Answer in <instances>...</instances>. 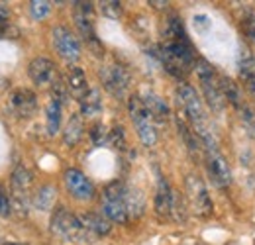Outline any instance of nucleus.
Wrapping results in <instances>:
<instances>
[{"label":"nucleus","instance_id":"obj_1","mask_svg":"<svg viewBox=\"0 0 255 245\" xmlns=\"http://www.w3.org/2000/svg\"><path fill=\"white\" fill-rule=\"evenodd\" d=\"M177 100L179 104L183 106L185 114H187V120L191 122L192 131L196 133V137L200 139V143L204 145V149H212V147H218L216 145V139H214V133L210 129V123L208 118L204 114V106H202V100L198 98V92L192 89L189 83H179L177 85Z\"/></svg>","mask_w":255,"mask_h":245},{"label":"nucleus","instance_id":"obj_2","mask_svg":"<svg viewBox=\"0 0 255 245\" xmlns=\"http://www.w3.org/2000/svg\"><path fill=\"white\" fill-rule=\"evenodd\" d=\"M159 59L165 71L177 79H183L196 63L191 41H165L159 47Z\"/></svg>","mask_w":255,"mask_h":245},{"label":"nucleus","instance_id":"obj_3","mask_svg":"<svg viewBox=\"0 0 255 245\" xmlns=\"http://www.w3.org/2000/svg\"><path fill=\"white\" fill-rule=\"evenodd\" d=\"M194 71L198 75V83H200V89L204 94V100L208 104V108L216 114H220L226 106V98L220 89V83H218V77H216V71L206 59H196L194 63Z\"/></svg>","mask_w":255,"mask_h":245},{"label":"nucleus","instance_id":"obj_4","mask_svg":"<svg viewBox=\"0 0 255 245\" xmlns=\"http://www.w3.org/2000/svg\"><path fill=\"white\" fill-rule=\"evenodd\" d=\"M128 110H129L131 122L135 125V131H137V135H139V141H141L145 147L155 145V141H157L155 122H153L149 110L145 108L143 100L139 98V94H131V96H129V100H128Z\"/></svg>","mask_w":255,"mask_h":245},{"label":"nucleus","instance_id":"obj_5","mask_svg":"<svg viewBox=\"0 0 255 245\" xmlns=\"http://www.w3.org/2000/svg\"><path fill=\"white\" fill-rule=\"evenodd\" d=\"M126 188L128 184L114 181L110 183L102 192V212L106 220L116 222V224H128L129 212L126 206Z\"/></svg>","mask_w":255,"mask_h":245},{"label":"nucleus","instance_id":"obj_6","mask_svg":"<svg viewBox=\"0 0 255 245\" xmlns=\"http://www.w3.org/2000/svg\"><path fill=\"white\" fill-rule=\"evenodd\" d=\"M51 232L61 236L63 240H69V242H85V240H89V232L81 224L79 216L71 214L63 206H57L53 216H51Z\"/></svg>","mask_w":255,"mask_h":245},{"label":"nucleus","instance_id":"obj_7","mask_svg":"<svg viewBox=\"0 0 255 245\" xmlns=\"http://www.w3.org/2000/svg\"><path fill=\"white\" fill-rule=\"evenodd\" d=\"M100 81H102L104 89L112 96L122 98V96H126L128 89H129L131 77H129L126 67L118 65V63H112V65H104L100 69Z\"/></svg>","mask_w":255,"mask_h":245},{"label":"nucleus","instance_id":"obj_8","mask_svg":"<svg viewBox=\"0 0 255 245\" xmlns=\"http://www.w3.org/2000/svg\"><path fill=\"white\" fill-rule=\"evenodd\" d=\"M51 37H53V47H55V51H57L67 63L73 65V63L81 57V43H79L77 35L69 30V28H65V26L53 28Z\"/></svg>","mask_w":255,"mask_h":245},{"label":"nucleus","instance_id":"obj_9","mask_svg":"<svg viewBox=\"0 0 255 245\" xmlns=\"http://www.w3.org/2000/svg\"><path fill=\"white\" fill-rule=\"evenodd\" d=\"M187 194H189L191 208L194 210V214L202 216V218L212 214L214 206H212L210 194H208L204 183H202L196 175H189V177H187Z\"/></svg>","mask_w":255,"mask_h":245},{"label":"nucleus","instance_id":"obj_10","mask_svg":"<svg viewBox=\"0 0 255 245\" xmlns=\"http://www.w3.org/2000/svg\"><path fill=\"white\" fill-rule=\"evenodd\" d=\"M75 4V12H73V18H75V26L79 33L83 35V39L93 45L96 43V33H95V22H93V16H95V6L93 2H73Z\"/></svg>","mask_w":255,"mask_h":245},{"label":"nucleus","instance_id":"obj_11","mask_svg":"<svg viewBox=\"0 0 255 245\" xmlns=\"http://www.w3.org/2000/svg\"><path fill=\"white\" fill-rule=\"evenodd\" d=\"M206 151V171L212 179V183L218 184V186H226V184L232 183V171L224 159V155L218 151V147H212V149H204Z\"/></svg>","mask_w":255,"mask_h":245},{"label":"nucleus","instance_id":"obj_12","mask_svg":"<svg viewBox=\"0 0 255 245\" xmlns=\"http://www.w3.org/2000/svg\"><path fill=\"white\" fill-rule=\"evenodd\" d=\"M65 186L71 192V196H75L77 200H91L95 196V184L89 181V177H85V173H81L79 169H67L65 171Z\"/></svg>","mask_w":255,"mask_h":245},{"label":"nucleus","instance_id":"obj_13","mask_svg":"<svg viewBox=\"0 0 255 245\" xmlns=\"http://www.w3.org/2000/svg\"><path fill=\"white\" fill-rule=\"evenodd\" d=\"M10 110L16 118L28 120L32 118L37 110V98L32 91L28 89H16L10 94Z\"/></svg>","mask_w":255,"mask_h":245},{"label":"nucleus","instance_id":"obj_14","mask_svg":"<svg viewBox=\"0 0 255 245\" xmlns=\"http://www.w3.org/2000/svg\"><path fill=\"white\" fill-rule=\"evenodd\" d=\"M28 75L33 81V85H37V87H45V85L53 83V79L57 77L55 75V65H53V61H49L47 57H35V59H32L30 67H28Z\"/></svg>","mask_w":255,"mask_h":245},{"label":"nucleus","instance_id":"obj_15","mask_svg":"<svg viewBox=\"0 0 255 245\" xmlns=\"http://www.w3.org/2000/svg\"><path fill=\"white\" fill-rule=\"evenodd\" d=\"M175 190L169 186V183L159 177L157 181V192H155V214L161 220L173 218V204H175Z\"/></svg>","mask_w":255,"mask_h":245},{"label":"nucleus","instance_id":"obj_16","mask_svg":"<svg viewBox=\"0 0 255 245\" xmlns=\"http://www.w3.org/2000/svg\"><path fill=\"white\" fill-rule=\"evenodd\" d=\"M139 98L143 100L145 108L149 110L153 122H159V123L167 122V118H169V106H167V102L161 96H157L155 92L151 91H143V94H139Z\"/></svg>","mask_w":255,"mask_h":245},{"label":"nucleus","instance_id":"obj_17","mask_svg":"<svg viewBox=\"0 0 255 245\" xmlns=\"http://www.w3.org/2000/svg\"><path fill=\"white\" fill-rule=\"evenodd\" d=\"M12 194L16 196V200L18 202H26V198H28V190H30V186H32V173L26 169V167H16L14 169V173H12Z\"/></svg>","mask_w":255,"mask_h":245},{"label":"nucleus","instance_id":"obj_18","mask_svg":"<svg viewBox=\"0 0 255 245\" xmlns=\"http://www.w3.org/2000/svg\"><path fill=\"white\" fill-rule=\"evenodd\" d=\"M67 87H69V92L81 100L87 92H89V83H87V75L81 67L77 65H69V71H67Z\"/></svg>","mask_w":255,"mask_h":245},{"label":"nucleus","instance_id":"obj_19","mask_svg":"<svg viewBox=\"0 0 255 245\" xmlns=\"http://www.w3.org/2000/svg\"><path fill=\"white\" fill-rule=\"evenodd\" d=\"M79 220L85 226V230L91 232V234H95V236H108L110 230H112L110 220H106V218H102V216L98 214H93V212L79 214Z\"/></svg>","mask_w":255,"mask_h":245},{"label":"nucleus","instance_id":"obj_20","mask_svg":"<svg viewBox=\"0 0 255 245\" xmlns=\"http://www.w3.org/2000/svg\"><path fill=\"white\" fill-rule=\"evenodd\" d=\"M238 71H240V77L242 81L246 83V87L250 85H255V55L244 47L240 51V57H238Z\"/></svg>","mask_w":255,"mask_h":245},{"label":"nucleus","instance_id":"obj_21","mask_svg":"<svg viewBox=\"0 0 255 245\" xmlns=\"http://www.w3.org/2000/svg\"><path fill=\"white\" fill-rule=\"evenodd\" d=\"M163 35H165V41H189L185 26H183V22L177 14L167 16L165 26H163Z\"/></svg>","mask_w":255,"mask_h":245},{"label":"nucleus","instance_id":"obj_22","mask_svg":"<svg viewBox=\"0 0 255 245\" xmlns=\"http://www.w3.org/2000/svg\"><path fill=\"white\" fill-rule=\"evenodd\" d=\"M83 129H85V123H83V118L81 114H73L69 118V122L65 125V131H63V143L67 147H75L81 137H83Z\"/></svg>","mask_w":255,"mask_h":245},{"label":"nucleus","instance_id":"obj_23","mask_svg":"<svg viewBox=\"0 0 255 245\" xmlns=\"http://www.w3.org/2000/svg\"><path fill=\"white\" fill-rule=\"evenodd\" d=\"M218 83H220V89H222L224 98H226L236 110H240V108L246 104V100H244V96H242V91L238 89V85H236L232 79H228L226 75L218 77Z\"/></svg>","mask_w":255,"mask_h":245},{"label":"nucleus","instance_id":"obj_24","mask_svg":"<svg viewBox=\"0 0 255 245\" xmlns=\"http://www.w3.org/2000/svg\"><path fill=\"white\" fill-rule=\"evenodd\" d=\"M79 104H81V114L87 116V118H93L96 114H100V110H102L100 92L96 91V89H91V91L79 100Z\"/></svg>","mask_w":255,"mask_h":245},{"label":"nucleus","instance_id":"obj_25","mask_svg":"<svg viewBox=\"0 0 255 245\" xmlns=\"http://www.w3.org/2000/svg\"><path fill=\"white\" fill-rule=\"evenodd\" d=\"M55 198H57V190H55V186H51V184H43L41 188H37V192H35V196H33V204H35L37 210L47 212V210L53 208Z\"/></svg>","mask_w":255,"mask_h":245},{"label":"nucleus","instance_id":"obj_26","mask_svg":"<svg viewBox=\"0 0 255 245\" xmlns=\"http://www.w3.org/2000/svg\"><path fill=\"white\" fill-rule=\"evenodd\" d=\"M61 106L57 100H49L45 116H47V133L49 135H57V131L61 129Z\"/></svg>","mask_w":255,"mask_h":245},{"label":"nucleus","instance_id":"obj_27","mask_svg":"<svg viewBox=\"0 0 255 245\" xmlns=\"http://www.w3.org/2000/svg\"><path fill=\"white\" fill-rule=\"evenodd\" d=\"M177 127H179V133H181V137H183L187 149H189L191 153H198V149H200V139L196 137V133L192 131V127H189L181 116H177Z\"/></svg>","mask_w":255,"mask_h":245},{"label":"nucleus","instance_id":"obj_28","mask_svg":"<svg viewBox=\"0 0 255 245\" xmlns=\"http://www.w3.org/2000/svg\"><path fill=\"white\" fill-rule=\"evenodd\" d=\"M69 94H71V92H69L67 83L57 75V77L53 79V83H51V100H57L59 104H65V102L69 100Z\"/></svg>","mask_w":255,"mask_h":245},{"label":"nucleus","instance_id":"obj_29","mask_svg":"<svg viewBox=\"0 0 255 245\" xmlns=\"http://www.w3.org/2000/svg\"><path fill=\"white\" fill-rule=\"evenodd\" d=\"M91 139H93V143L96 147H102V145H106L110 141V131L106 129L104 123H95L93 129H91Z\"/></svg>","mask_w":255,"mask_h":245},{"label":"nucleus","instance_id":"obj_30","mask_svg":"<svg viewBox=\"0 0 255 245\" xmlns=\"http://www.w3.org/2000/svg\"><path fill=\"white\" fill-rule=\"evenodd\" d=\"M100 12L110 18V20H118L122 16V2H116V0H106V2H100Z\"/></svg>","mask_w":255,"mask_h":245},{"label":"nucleus","instance_id":"obj_31","mask_svg":"<svg viewBox=\"0 0 255 245\" xmlns=\"http://www.w3.org/2000/svg\"><path fill=\"white\" fill-rule=\"evenodd\" d=\"M51 10V2H45V0H33L30 2V12H32L33 20H43Z\"/></svg>","mask_w":255,"mask_h":245},{"label":"nucleus","instance_id":"obj_32","mask_svg":"<svg viewBox=\"0 0 255 245\" xmlns=\"http://www.w3.org/2000/svg\"><path fill=\"white\" fill-rule=\"evenodd\" d=\"M240 116H242V120H244V123H246V129H248V133L252 135L255 139V112L248 106V104H244L240 110Z\"/></svg>","mask_w":255,"mask_h":245},{"label":"nucleus","instance_id":"obj_33","mask_svg":"<svg viewBox=\"0 0 255 245\" xmlns=\"http://www.w3.org/2000/svg\"><path fill=\"white\" fill-rule=\"evenodd\" d=\"M242 26H244V33H246V37H248L252 43H255V12L254 10H248V12L244 14Z\"/></svg>","mask_w":255,"mask_h":245},{"label":"nucleus","instance_id":"obj_34","mask_svg":"<svg viewBox=\"0 0 255 245\" xmlns=\"http://www.w3.org/2000/svg\"><path fill=\"white\" fill-rule=\"evenodd\" d=\"M110 143L118 149H124L126 147V131L122 125H114L112 131H110Z\"/></svg>","mask_w":255,"mask_h":245},{"label":"nucleus","instance_id":"obj_35","mask_svg":"<svg viewBox=\"0 0 255 245\" xmlns=\"http://www.w3.org/2000/svg\"><path fill=\"white\" fill-rule=\"evenodd\" d=\"M12 212V204H10V196H8V192H6V188L0 184V216L2 218H6V216H10Z\"/></svg>","mask_w":255,"mask_h":245},{"label":"nucleus","instance_id":"obj_36","mask_svg":"<svg viewBox=\"0 0 255 245\" xmlns=\"http://www.w3.org/2000/svg\"><path fill=\"white\" fill-rule=\"evenodd\" d=\"M8 24H10V10H8V6H4L0 2V28L8 26Z\"/></svg>","mask_w":255,"mask_h":245},{"label":"nucleus","instance_id":"obj_37","mask_svg":"<svg viewBox=\"0 0 255 245\" xmlns=\"http://www.w3.org/2000/svg\"><path fill=\"white\" fill-rule=\"evenodd\" d=\"M4 37H18V30L14 28V26H2L0 28V39H4Z\"/></svg>","mask_w":255,"mask_h":245},{"label":"nucleus","instance_id":"obj_38","mask_svg":"<svg viewBox=\"0 0 255 245\" xmlns=\"http://www.w3.org/2000/svg\"><path fill=\"white\" fill-rule=\"evenodd\" d=\"M149 4H151L153 8H165V6H167V2H155V0H153V2H149Z\"/></svg>","mask_w":255,"mask_h":245},{"label":"nucleus","instance_id":"obj_39","mask_svg":"<svg viewBox=\"0 0 255 245\" xmlns=\"http://www.w3.org/2000/svg\"><path fill=\"white\" fill-rule=\"evenodd\" d=\"M4 245H24V244H4Z\"/></svg>","mask_w":255,"mask_h":245}]
</instances>
